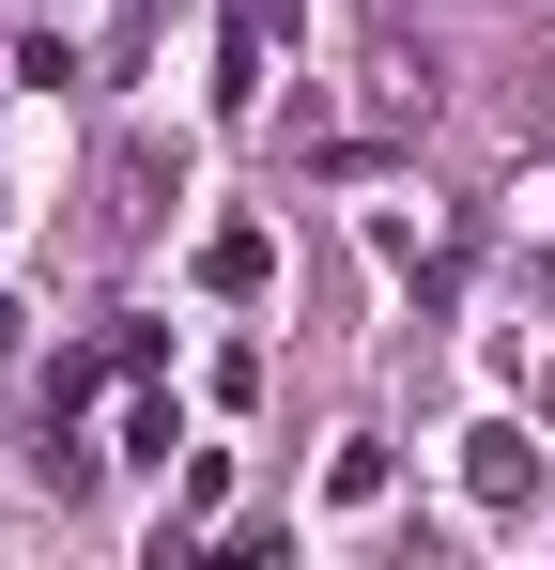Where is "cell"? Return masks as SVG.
<instances>
[{
    "instance_id": "obj_1",
    "label": "cell",
    "mask_w": 555,
    "mask_h": 570,
    "mask_svg": "<svg viewBox=\"0 0 555 570\" xmlns=\"http://www.w3.org/2000/svg\"><path fill=\"white\" fill-rule=\"evenodd\" d=\"M463 493H478L494 524H525V509H541V448H525L509 416H478V432H463Z\"/></svg>"
},
{
    "instance_id": "obj_2",
    "label": "cell",
    "mask_w": 555,
    "mask_h": 570,
    "mask_svg": "<svg viewBox=\"0 0 555 570\" xmlns=\"http://www.w3.org/2000/svg\"><path fill=\"white\" fill-rule=\"evenodd\" d=\"M263 278H278V232H263V216L201 232V293H263Z\"/></svg>"
},
{
    "instance_id": "obj_3",
    "label": "cell",
    "mask_w": 555,
    "mask_h": 570,
    "mask_svg": "<svg viewBox=\"0 0 555 570\" xmlns=\"http://www.w3.org/2000/svg\"><path fill=\"white\" fill-rule=\"evenodd\" d=\"M324 509H386V448H370V432L340 448V463H324Z\"/></svg>"
}]
</instances>
